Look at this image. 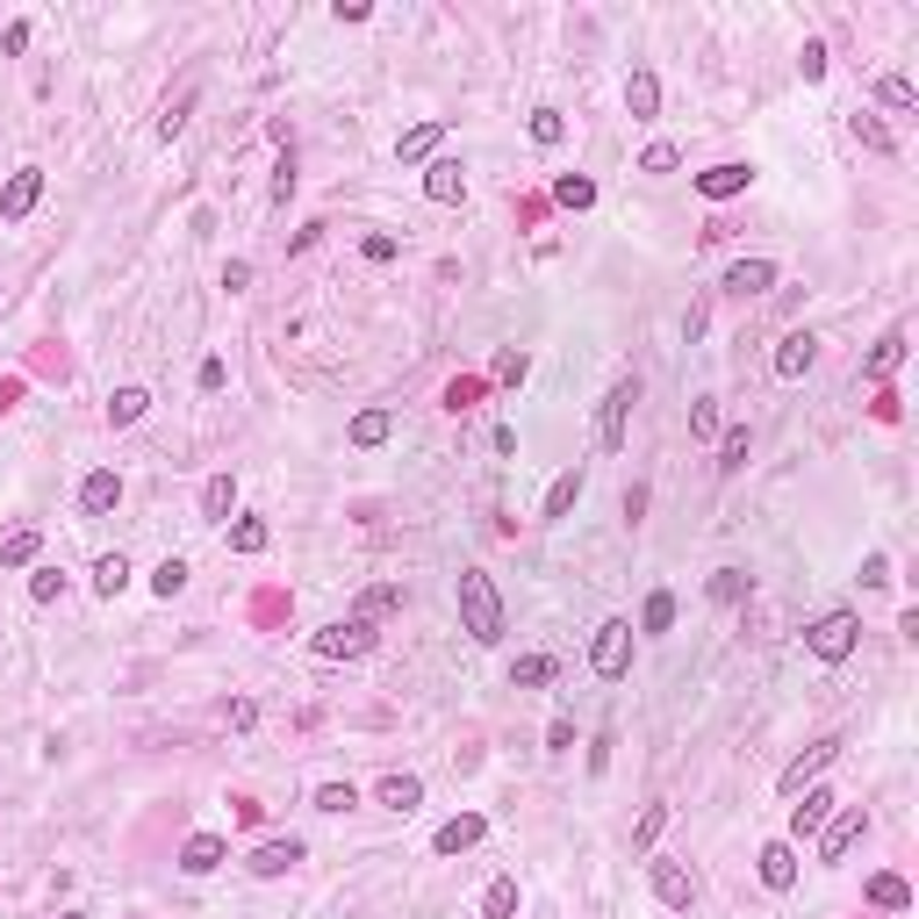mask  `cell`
<instances>
[{
    "label": "cell",
    "mask_w": 919,
    "mask_h": 919,
    "mask_svg": "<svg viewBox=\"0 0 919 919\" xmlns=\"http://www.w3.org/2000/svg\"><path fill=\"white\" fill-rule=\"evenodd\" d=\"M452 596H460V632H468L474 646H496V640H504V596H496V582H488L482 568H460Z\"/></svg>",
    "instance_id": "cell-1"
},
{
    "label": "cell",
    "mask_w": 919,
    "mask_h": 919,
    "mask_svg": "<svg viewBox=\"0 0 919 919\" xmlns=\"http://www.w3.org/2000/svg\"><path fill=\"white\" fill-rule=\"evenodd\" d=\"M805 646H812L826 668H841V661L862 646V618H855V610H819V618L805 625Z\"/></svg>",
    "instance_id": "cell-2"
},
{
    "label": "cell",
    "mask_w": 919,
    "mask_h": 919,
    "mask_svg": "<svg viewBox=\"0 0 919 919\" xmlns=\"http://www.w3.org/2000/svg\"><path fill=\"white\" fill-rule=\"evenodd\" d=\"M632 402H640V382H632V374H618V382L604 388V402H596V446H604V452H625V432H632Z\"/></svg>",
    "instance_id": "cell-3"
},
{
    "label": "cell",
    "mask_w": 919,
    "mask_h": 919,
    "mask_svg": "<svg viewBox=\"0 0 919 919\" xmlns=\"http://www.w3.org/2000/svg\"><path fill=\"white\" fill-rule=\"evenodd\" d=\"M590 668H596L604 682H625V676H632V625H625V618H604V625H596Z\"/></svg>",
    "instance_id": "cell-4"
},
{
    "label": "cell",
    "mask_w": 919,
    "mask_h": 919,
    "mask_svg": "<svg viewBox=\"0 0 919 919\" xmlns=\"http://www.w3.org/2000/svg\"><path fill=\"white\" fill-rule=\"evenodd\" d=\"M862 833H869V812H862V805H841V812H833L826 826H819V862H826V869H841L855 848H862Z\"/></svg>",
    "instance_id": "cell-5"
},
{
    "label": "cell",
    "mask_w": 919,
    "mask_h": 919,
    "mask_svg": "<svg viewBox=\"0 0 919 919\" xmlns=\"http://www.w3.org/2000/svg\"><path fill=\"white\" fill-rule=\"evenodd\" d=\"M366 646H374V625L366 618H338V625H324V632H310L316 661H360Z\"/></svg>",
    "instance_id": "cell-6"
},
{
    "label": "cell",
    "mask_w": 919,
    "mask_h": 919,
    "mask_svg": "<svg viewBox=\"0 0 919 919\" xmlns=\"http://www.w3.org/2000/svg\"><path fill=\"white\" fill-rule=\"evenodd\" d=\"M646 884H654V898L668 905V912H690L697 905V869H682L676 855H654V862H646Z\"/></svg>",
    "instance_id": "cell-7"
},
{
    "label": "cell",
    "mask_w": 919,
    "mask_h": 919,
    "mask_svg": "<svg viewBox=\"0 0 919 919\" xmlns=\"http://www.w3.org/2000/svg\"><path fill=\"white\" fill-rule=\"evenodd\" d=\"M841 747H848V740H841V733H826V740H812V747H805V754H798V762H783L776 790H783V798H798L805 783H819V776H826V769H833V754H841Z\"/></svg>",
    "instance_id": "cell-8"
},
{
    "label": "cell",
    "mask_w": 919,
    "mask_h": 919,
    "mask_svg": "<svg viewBox=\"0 0 919 919\" xmlns=\"http://www.w3.org/2000/svg\"><path fill=\"white\" fill-rule=\"evenodd\" d=\"M833 812H841V798H833V790H819V783H805L798 805H790V841H812V833L826 826Z\"/></svg>",
    "instance_id": "cell-9"
},
{
    "label": "cell",
    "mask_w": 919,
    "mask_h": 919,
    "mask_svg": "<svg viewBox=\"0 0 919 919\" xmlns=\"http://www.w3.org/2000/svg\"><path fill=\"white\" fill-rule=\"evenodd\" d=\"M812 360H819V338L812 330H783V346H776V382H805V374H812Z\"/></svg>",
    "instance_id": "cell-10"
},
{
    "label": "cell",
    "mask_w": 919,
    "mask_h": 919,
    "mask_svg": "<svg viewBox=\"0 0 919 919\" xmlns=\"http://www.w3.org/2000/svg\"><path fill=\"white\" fill-rule=\"evenodd\" d=\"M36 202H44V173H36V166L8 173V188H0V223H22Z\"/></svg>",
    "instance_id": "cell-11"
},
{
    "label": "cell",
    "mask_w": 919,
    "mask_h": 919,
    "mask_svg": "<svg viewBox=\"0 0 919 919\" xmlns=\"http://www.w3.org/2000/svg\"><path fill=\"white\" fill-rule=\"evenodd\" d=\"M747 188H754V166H747V158H726L712 173H697V194H704V202H733V194H747Z\"/></svg>",
    "instance_id": "cell-12"
},
{
    "label": "cell",
    "mask_w": 919,
    "mask_h": 919,
    "mask_svg": "<svg viewBox=\"0 0 919 919\" xmlns=\"http://www.w3.org/2000/svg\"><path fill=\"white\" fill-rule=\"evenodd\" d=\"M460 194H468V166H460V158H432V166H424V202L452 208Z\"/></svg>",
    "instance_id": "cell-13"
},
{
    "label": "cell",
    "mask_w": 919,
    "mask_h": 919,
    "mask_svg": "<svg viewBox=\"0 0 919 919\" xmlns=\"http://www.w3.org/2000/svg\"><path fill=\"white\" fill-rule=\"evenodd\" d=\"M783 280V266L776 259H740V266H726V295H769V288H776Z\"/></svg>",
    "instance_id": "cell-14"
},
{
    "label": "cell",
    "mask_w": 919,
    "mask_h": 919,
    "mask_svg": "<svg viewBox=\"0 0 919 919\" xmlns=\"http://www.w3.org/2000/svg\"><path fill=\"white\" fill-rule=\"evenodd\" d=\"M295 862H302V841H295V833H288V841H259V848L244 855V869H252V876H288Z\"/></svg>",
    "instance_id": "cell-15"
},
{
    "label": "cell",
    "mask_w": 919,
    "mask_h": 919,
    "mask_svg": "<svg viewBox=\"0 0 919 919\" xmlns=\"http://www.w3.org/2000/svg\"><path fill=\"white\" fill-rule=\"evenodd\" d=\"M482 833H488V819H482V812H460V819H446V826L432 833V855H468Z\"/></svg>",
    "instance_id": "cell-16"
},
{
    "label": "cell",
    "mask_w": 919,
    "mask_h": 919,
    "mask_svg": "<svg viewBox=\"0 0 919 919\" xmlns=\"http://www.w3.org/2000/svg\"><path fill=\"white\" fill-rule=\"evenodd\" d=\"M116 504H122V474L116 468H94L87 482H80V510H87V518H108Z\"/></svg>",
    "instance_id": "cell-17"
},
{
    "label": "cell",
    "mask_w": 919,
    "mask_h": 919,
    "mask_svg": "<svg viewBox=\"0 0 919 919\" xmlns=\"http://www.w3.org/2000/svg\"><path fill=\"white\" fill-rule=\"evenodd\" d=\"M754 869H762L769 891H790V884H798V848H790V841H769V848L754 855Z\"/></svg>",
    "instance_id": "cell-18"
},
{
    "label": "cell",
    "mask_w": 919,
    "mask_h": 919,
    "mask_svg": "<svg viewBox=\"0 0 919 919\" xmlns=\"http://www.w3.org/2000/svg\"><path fill=\"white\" fill-rule=\"evenodd\" d=\"M223 862H230V848L216 841V833H194L188 848H180V869H188V876H216Z\"/></svg>",
    "instance_id": "cell-19"
},
{
    "label": "cell",
    "mask_w": 919,
    "mask_h": 919,
    "mask_svg": "<svg viewBox=\"0 0 919 919\" xmlns=\"http://www.w3.org/2000/svg\"><path fill=\"white\" fill-rule=\"evenodd\" d=\"M625 108H632V122H654L661 116V80L646 65H632V80H625Z\"/></svg>",
    "instance_id": "cell-20"
},
{
    "label": "cell",
    "mask_w": 919,
    "mask_h": 919,
    "mask_svg": "<svg viewBox=\"0 0 919 919\" xmlns=\"http://www.w3.org/2000/svg\"><path fill=\"white\" fill-rule=\"evenodd\" d=\"M438 144H446V122H416V130H402V137H396V158H402V166H424Z\"/></svg>",
    "instance_id": "cell-21"
},
{
    "label": "cell",
    "mask_w": 919,
    "mask_h": 919,
    "mask_svg": "<svg viewBox=\"0 0 919 919\" xmlns=\"http://www.w3.org/2000/svg\"><path fill=\"white\" fill-rule=\"evenodd\" d=\"M905 346H912L905 330H884V338H876V352L862 360V374H869V382H891V374L905 366Z\"/></svg>",
    "instance_id": "cell-22"
},
{
    "label": "cell",
    "mask_w": 919,
    "mask_h": 919,
    "mask_svg": "<svg viewBox=\"0 0 919 919\" xmlns=\"http://www.w3.org/2000/svg\"><path fill=\"white\" fill-rule=\"evenodd\" d=\"M575 504H582V468H568L554 488H546V504H539V524H560Z\"/></svg>",
    "instance_id": "cell-23"
},
{
    "label": "cell",
    "mask_w": 919,
    "mask_h": 919,
    "mask_svg": "<svg viewBox=\"0 0 919 919\" xmlns=\"http://www.w3.org/2000/svg\"><path fill=\"white\" fill-rule=\"evenodd\" d=\"M848 130H855V144H862V152H876V158H898V137L884 130V116H869V108H855V116H848Z\"/></svg>",
    "instance_id": "cell-24"
},
{
    "label": "cell",
    "mask_w": 919,
    "mask_h": 919,
    "mask_svg": "<svg viewBox=\"0 0 919 919\" xmlns=\"http://www.w3.org/2000/svg\"><path fill=\"white\" fill-rule=\"evenodd\" d=\"M36 554H44V532H36V524H15V532L0 539V568H36Z\"/></svg>",
    "instance_id": "cell-25"
},
{
    "label": "cell",
    "mask_w": 919,
    "mask_h": 919,
    "mask_svg": "<svg viewBox=\"0 0 919 919\" xmlns=\"http://www.w3.org/2000/svg\"><path fill=\"white\" fill-rule=\"evenodd\" d=\"M230 510H238V482H230V474H208V482H202V518L230 524Z\"/></svg>",
    "instance_id": "cell-26"
},
{
    "label": "cell",
    "mask_w": 919,
    "mask_h": 919,
    "mask_svg": "<svg viewBox=\"0 0 919 919\" xmlns=\"http://www.w3.org/2000/svg\"><path fill=\"white\" fill-rule=\"evenodd\" d=\"M152 410V388H116V396H108V424H116V432H130V424H137V416Z\"/></svg>",
    "instance_id": "cell-27"
},
{
    "label": "cell",
    "mask_w": 919,
    "mask_h": 919,
    "mask_svg": "<svg viewBox=\"0 0 919 919\" xmlns=\"http://www.w3.org/2000/svg\"><path fill=\"white\" fill-rule=\"evenodd\" d=\"M747 590H754V575H747V568H712V582H704L712 604H747Z\"/></svg>",
    "instance_id": "cell-28"
},
{
    "label": "cell",
    "mask_w": 919,
    "mask_h": 919,
    "mask_svg": "<svg viewBox=\"0 0 919 919\" xmlns=\"http://www.w3.org/2000/svg\"><path fill=\"white\" fill-rule=\"evenodd\" d=\"M374 798H382L388 812H416V805H424V783L396 769V776H382V790H374Z\"/></svg>",
    "instance_id": "cell-29"
},
{
    "label": "cell",
    "mask_w": 919,
    "mask_h": 919,
    "mask_svg": "<svg viewBox=\"0 0 919 919\" xmlns=\"http://www.w3.org/2000/svg\"><path fill=\"white\" fill-rule=\"evenodd\" d=\"M869 905L876 912H912V884L905 876H869Z\"/></svg>",
    "instance_id": "cell-30"
},
{
    "label": "cell",
    "mask_w": 919,
    "mask_h": 919,
    "mask_svg": "<svg viewBox=\"0 0 919 919\" xmlns=\"http://www.w3.org/2000/svg\"><path fill=\"white\" fill-rule=\"evenodd\" d=\"M554 676H560L554 654H524V661H510V682H518V690H546Z\"/></svg>",
    "instance_id": "cell-31"
},
{
    "label": "cell",
    "mask_w": 919,
    "mask_h": 919,
    "mask_svg": "<svg viewBox=\"0 0 919 919\" xmlns=\"http://www.w3.org/2000/svg\"><path fill=\"white\" fill-rule=\"evenodd\" d=\"M194 101H202V87H194V80L173 94V101H166V116H158V137H166V144H173L180 130H188V108H194Z\"/></svg>",
    "instance_id": "cell-32"
},
{
    "label": "cell",
    "mask_w": 919,
    "mask_h": 919,
    "mask_svg": "<svg viewBox=\"0 0 919 919\" xmlns=\"http://www.w3.org/2000/svg\"><path fill=\"white\" fill-rule=\"evenodd\" d=\"M388 610H402V582H374V590L360 596V610H352V618L374 625V618H388Z\"/></svg>",
    "instance_id": "cell-33"
},
{
    "label": "cell",
    "mask_w": 919,
    "mask_h": 919,
    "mask_svg": "<svg viewBox=\"0 0 919 919\" xmlns=\"http://www.w3.org/2000/svg\"><path fill=\"white\" fill-rule=\"evenodd\" d=\"M482 919H518V876H496L482 891Z\"/></svg>",
    "instance_id": "cell-34"
},
{
    "label": "cell",
    "mask_w": 919,
    "mask_h": 919,
    "mask_svg": "<svg viewBox=\"0 0 919 919\" xmlns=\"http://www.w3.org/2000/svg\"><path fill=\"white\" fill-rule=\"evenodd\" d=\"M876 101L898 108V116H912V108H919V87L905 80V72H884V80H876Z\"/></svg>",
    "instance_id": "cell-35"
},
{
    "label": "cell",
    "mask_w": 919,
    "mask_h": 919,
    "mask_svg": "<svg viewBox=\"0 0 919 919\" xmlns=\"http://www.w3.org/2000/svg\"><path fill=\"white\" fill-rule=\"evenodd\" d=\"M524 130H532L539 152H554V144L568 137V116H560V108H532V122H524Z\"/></svg>",
    "instance_id": "cell-36"
},
{
    "label": "cell",
    "mask_w": 919,
    "mask_h": 919,
    "mask_svg": "<svg viewBox=\"0 0 919 919\" xmlns=\"http://www.w3.org/2000/svg\"><path fill=\"white\" fill-rule=\"evenodd\" d=\"M388 432H396V416H388V410H360V416H352V432H346V438H352V446H382Z\"/></svg>",
    "instance_id": "cell-37"
},
{
    "label": "cell",
    "mask_w": 919,
    "mask_h": 919,
    "mask_svg": "<svg viewBox=\"0 0 919 919\" xmlns=\"http://www.w3.org/2000/svg\"><path fill=\"white\" fill-rule=\"evenodd\" d=\"M94 590H101V596H122V590H130V560H122V554H101V560H94Z\"/></svg>",
    "instance_id": "cell-38"
},
{
    "label": "cell",
    "mask_w": 919,
    "mask_h": 919,
    "mask_svg": "<svg viewBox=\"0 0 919 919\" xmlns=\"http://www.w3.org/2000/svg\"><path fill=\"white\" fill-rule=\"evenodd\" d=\"M747 468V424H733V432H718V474H740Z\"/></svg>",
    "instance_id": "cell-39"
},
{
    "label": "cell",
    "mask_w": 919,
    "mask_h": 919,
    "mask_svg": "<svg viewBox=\"0 0 919 919\" xmlns=\"http://www.w3.org/2000/svg\"><path fill=\"white\" fill-rule=\"evenodd\" d=\"M554 202H560V208H590V202H596V180L560 173V180H554Z\"/></svg>",
    "instance_id": "cell-40"
},
{
    "label": "cell",
    "mask_w": 919,
    "mask_h": 919,
    "mask_svg": "<svg viewBox=\"0 0 919 919\" xmlns=\"http://www.w3.org/2000/svg\"><path fill=\"white\" fill-rule=\"evenodd\" d=\"M266 539H274V532H266L259 518H238V524H230V554H266Z\"/></svg>",
    "instance_id": "cell-41"
},
{
    "label": "cell",
    "mask_w": 919,
    "mask_h": 919,
    "mask_svg": "<svg viewBox=\"0 0 919 919\" xmlns=\"http://www.w3.org/2000/svg\"><path fill=\"white\" fill-rule=\"evenodd\" d=\"M668 625H676V596L654 590V596H646V610H640V632H668Z\"/></svg>",
    "instance_id": "cell-42"
},
{
    "label": "cell",
    "mask_w": 919,
    "mask_h": 919,
    "mask_svg": "<svg viewBox=\"0 0 919 919\" xmlns=\"http://www.w3.org/2000/svg\"><path fill=\"white\" fill-rule=\"evenodd\" d=\"M152 590H158V596H180V590H188V560H173V554H166V560L152 568Z\"/></svg>",
    "instance_id": "cell-43"
},
{
    "label": "cell",
    "mask_w": 919,
    "mask_h": 919,
    "mask_svg": "<svg viewBox=\"0 0 919 919\" xmlns=\"http://www.w3.org/2000/svg\"><path fill=\"white\" fill-rule=\"evenodd\" d=\"M661 826H668V805H646V812H640V826H632V848H654V841H661Z\"/></svg>",
    "instance_id": "cell-44"
},
{
    "label": "cell",
    "mask_w": 919,
    "mask_h": 919,
    "mask_svg": "<svg viewBox=\"0 0 919 919\" xmlns=\"http://www.w3.org/2000/svg\"><path fill=\"white\" fill-rule=\"evenodd\" d=\"M482 374H460V382H446V410H474V402H482Z\"/></svg>",
    "instance_id": "cell-45"
},
{
    "label": "cell",
    "mask_w": 919,
    "mask_h": 919,
    "mask_svg": "<svg viewBox=\"0 0 919 919\" xmlns=\"http://www.w3.org/2000/svg\"><path fill=\"white\" fill-rule=\"evenodd\" d=\"M690 438H718V402H712V396L690 402Z\"/></svg>",
    "instance_id": "cell-46"
},
{
    "label": "cell",
    "mask_w": 919,
    "mask_h": 919,
    "mask_svg": "<svg viewBox=\"0 0 919 919\" xmlns=\"http://www.w3.org/2000/svg\"><path fill=\"white\" fill-rule=\"evenodd\" d=\"M352 805H360L352 783H324V790H316V812H352Z\"/></svg>",
    "instance_id": "cell-47"
},
{
    "label": "cell",
    "mask_w": 919,
    "mask_h": 919,
    "mask_svg": "<svg viewBox=\"0 0 919 919\" xmlns=\"http://www.w3.org/2000/svg\"><path fill=\"white\" fill-rule=\"evenodd\" d=\"M676 166H682L676 144H646V152H640V173H676Z\"/></svg>",
    "instance_id": "cell-48"
},
{
    "label": "cell",
    "mask_w": 919,
    "mask_h": 919,
    "mask_svg": "<svg viewBox=\"0 0 919 919\" xmlns=\"http://www.w3.org/2000/svg\"><path fill=\"white\" fill-rule=\"evenodd\" d=\"M288 194H295V152L280 144V166H274V208H288Z\"/></svg>",
    "instance_id": "cell-49"
},
{
    "label": "cell",
    "mask_w": 919,
    "mask_h": 919,
    "mask_svg": "<svg viewBox=\"0 0 919 919\" xmlns=\"http://www.w3.org/2000/svg\"><path fill=\"white\" fill-rule=\"evenodd\" d=\"M29 596H36V604H58V596H65V575H58V568H36L29 575Z\"/></svg>",
    "instance_id": "cell-50"
},
{
    "label": "cell",
    "mask_w": 919,
    "mask_h": 919,
    "mask_svg": "<svg viewBox=\"0 0 919 919\" xmlns=\"http://www.w3.org/2000/svg\"><path fill=\"white\" fill-rule=\"evenodd\" d=\"M524 374H532V360H524L518 346H510V352H496V382H504V388H518Z\"/></svg>",
    "instance_id": "cell-51"
},
{
    "label": "cell",
    "mask_w": 919,
    "mask_h": 919,
    "mask_svg": "<svg viewBox=\"0 0 919 919\" xmlns=\"http://www.w3.org/2000/svg\"><path fill=\"white\" fill-rule=\"evenodd\" d=\"M798 72H805V87H819V80H826V44H819V36L798 51Z\"/></svg>",
    "instance_id": "cell-52"
},
{
    "label": "cell",
    "mask_w": 919,
    "mask_h": 919,
    "mask_svg": "<svg viewBox=\"0 0 919 919\" xmlns=\"http://www.w3.org/2000/svg\"><path fill=\"white\" fill-rule=\"evenodd\" d=\"M869 410H876V424H898V416H905V396H898V388H876V402H869Z\"/></svg>",
    "instance_id": "cell-53"
},
{
    "label": "cell",
    "mask_w": 919,
    "mask_h": 919,
    "mask_svg": "<svg viewBox=\"0 0 919 919\" xmlns=\"http://www.w3.org/2000/svg\"><path fill=\"white\" fill-rule=\"evenodd\" d=\"M230 726H238V733H252V726H259V704H252V697H238V704H230Z\"/></svg>",
    "instance_id": "cell-54"
},
{
    "label": "cell",
    "mask_w": 919,
    "mask_h": 919,
    "mask_svg": "<svg viewBox=\"0 0 919 919\" xmlns=\"http://www.w3.org/2000/svg\"><path fill=\"white\" fill-rule=\"evenodd\" d=\"M194 382H202V396H216V388L230 382V366H223V360H202V374H194Z\"/></svg>",
    "instance_id": "cell-55"
},
{
    "label": "cell",
    "mask_w": 919,
    "mask_h": 919,
    "mask_svg": "<svg viewBox=\"0 0 919 919\" xmlns=\"http://www.w3.org/2000/svg\"><path fill=\"white\" fill-rule=\"evenodd\" d=\"M862 582H869V590H884V582H891V560L869 554V560H862Z\"/></svg>",
    "instance_id": "cell-56"
},
{
    "label": "cell",
    "mask_w": 919,
    "mask_h": 919,
    "mask_svg": "<svg viewBox=\"0 0 919 919\" xmlns=\"http://www.w3.org/2000/svg\"><path fill=\"white\" fill-rule=\"evenodd\" d=\"M546 747H554V754H568V747H575V726H568V718H554V726H546Z\"/></svg>",
    "instance_id": "cell-57"
},
{
    "label": "cell",
    "mask_w": 919,
    "mask_h": 919,
    "mask_svg": "<svg viewBox=\"0 0 919 919\" xmlns=\"http://www.w3.org/2000/svg\"><path fill=\"white\" fill-rule=\"evenodd\" d=\"M360 252H366V259H374V266H388V259H396V238H366Z\"/></svg>",
    "instance_id": "cell-58"
},
{
    "label": "cell",
    "mask_w": 919,
    "mask_h": 919,
    "mask_svg": "<svg viewBox=\"0 0 919 919\" xmlns=\"http://www.w3.org/2000/svg\"><path fill=\"white\" fill-rule=\"evenodd\" d=\"M15 402H22V382H0V416L15 410Z\"/></svg>",
    "instance_id": "cell-59"
},
{
    "label": "cell",
    "mask_w": 919,
    "mask_h": 919,
    "mask_svg": "<svg viewBox=\"0 0 919 919\" xmlns=\"http://www.w3.org/2000/svg\"><path fill=\"white\" fill-rule=\"evenodd\" d=\"M58 919H87V912H58Z\"/></svg>",
    "instance_id": "cell-60"
}]
</instances>
